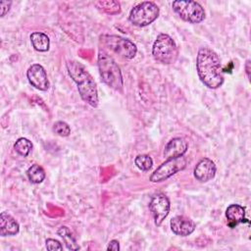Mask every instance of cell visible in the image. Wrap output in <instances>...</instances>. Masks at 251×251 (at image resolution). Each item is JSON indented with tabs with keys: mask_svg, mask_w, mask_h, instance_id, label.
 Listing matches in <instances>:
<instances>
[{
	"mask_svg": "<svg viewBox=\"0 0 251 251\" xmlns=\"http://www.w3.org/2000/svg\"><path fill=\"white\" fill-rule=\"evenodd\" d=\"M134 164L136 167L142 171H148L151 169L153 165V160L149 155L146 154H140L137 155L134 159Z\"/></svg>",
	"mask_w": 251,
	"mask_h": 251,
	"instance_id": "obj_21",
	"label": "cell"
},
{
	"mask_svg": "<svg viewBox=\"0 0 251 251\" xmlns=\"http://www.w3.org/2000/svg\"><path fill=\"white\" fill-rule=\"evenodd\" d=\"M172 6L174 11L185 22L198 24L205 19V11L198 2L190 0H177L174 1Z\"/></svg>",
	"mask_w": 251,
	"mask_h": 251,
	"instance_id": "obj_6",
	"label": "cell"
},
{
	"mask_svg": "<svg viewBox=\"0 0 251 251\" xmlns=\"http://www.w3.org/2000/svg\"><path fill=\"white\" fill-rule=\"evenodd\" d=\"M188 144L187 141L181 137H175L171 139L164 149V157L166 159L177 158L183 156L187 151Z\"/></svg>",
	"mask_w": 251,
	"mask_h": 251,
	"instance_id": "obj_13",
	"label": "cell"
},
{
	"mask_svg": "<svg viewBox=\"0 0 251 251\" xmlns=\"http://www.w3.org/2000/svg\"><path fill=\"white\" fill-rule=\"evenodd\" d=\"M152 54L155 60L158 62L165 65H170L176 62L178 55V50L176 42L170 35L161 33L157 36L153 44Z\"/></svg>",
	"mask_w": 251,
	"mask_h": 251,
	"instance_id": "obj_4",
	"label": "cell"
},
{
	"mask_svg": "<svg viewBox=\"0 0 251 251\" xmlns=\"http://www.w3.org/2000/svg\"><path fill=\"white\" fill-rule=\"evenodd\" d=\"M94 5L102 10L103 12L110 14V15H115L120 13L121 11V5L118 1H113V0H99L94 2Z\"/></svg>",
	"mask_w": 251,
	"mask_h": 251,
	"instance_id": "obj_18",
	"label": "cell"
},
{
	"mask_svg": "<svg viewBox=\"0 0 251 251\" xmlns=\"http://www.w3.org/2000/svg\"><path fill=\"white\" fill-rule=\"evenodd\" d=\"M185 166H186V160L183 156L167 159L165 163H163L154 171V173L150 176V180L152 182L164 181L169 177H171L173 175L183 170Z\"/></svg>",
	"mask_w": 251,
	"mask_h": 251,
	"instance_id": "obj_8",
	"label": "cell"
},
{
	"mask_svg": "<svg viewBox=\"0 0 251 251\" xmlns=\"http://www.w3.org/2000/svg\"><path fill=\"white\" fill-rule=\"evenodd\" d=\"M158 6L151 1H144L134 6L129 12V21L133 25L142 27L152 24L159 16Z\"/></svg>",
	"mask_w": 251,
	"mask_h": 251,
	"instance_id": "obj_5",
	"label": "cell"
},
{
	"mask_svg": "<svg viewBox=\"0 0 251 251\" xmlns=\"http://www.w3.org/2000/svg\"><path fill=\"white\" fill-rule=\"evenodd\" d=\"M53 130L55 133H57L60 136H68L71 133V127L70 126L62 121L56 122L53 126Z\"/></svg>",
	"mask_w": 251,
	"mask_h": 251,
	"instance_id": "obj_22",
	"label": "cell"
},
{
	"mask_svg": "<svg viewBox=\"0 0 251 251\" xmlns=\"http://www.w3.org/2000/svg\"><path fill=\"white\" fill-rule=\"evenodd\" d=\"M30 41H31L32 47L38 52H46L49 50L50 40H49V37L43 32H39V31L32 32L30 34Z\"/></svg>",
	"mask_w": 251,
	"mask_h": 251,
	"instance_id": "obj_16",
	"label": "cell"
},
{
	"mask_svg": "<svg viewBox=\"0 0 251 251\" xmlns=\"http://www.w3.org/2000/svg\"><path fill=\"white\" fill-rule=\"evenodd\" d=\"M14 149L19 155L23 157H26L32 149V143L27 138L21 137L15 142Z\"/></svg>",
	"mask_w": 251,
	"mask_h": 251,
	"instance_id": "obj_20",
	"label": "cell"
},
{
	"mask_svg": "<svg viewBox=\"0 0 251 251\" xmlns=\"http://www.w3.org/2000/svg\"><path fill=\"white\" fill-rule=\"evenodd\" d=\"M226 218L227 226L233 228L238 224L244 223L247 220L245 218V208L238 204H231L226 210Z\"/></svg>",
	"mask_w": 251,
	"mask_h": 251,
	"instance_id": "obj_14",
	"label": "cell"
},
{
	"mask_svg": "<svg viewBox=\"0 0 251 251\" xmlns=\"http://www.w3.org/2000/svg\"><path fill=\"white\" fill-rule=\"evenodd\" d=\"M67 70L69 75L76 83L81 99L91 107H97L99 99L96 83L85 67L76 61H69Z\"/></svg>",
	"mask_w": 251,
	"mask_h": 251,
	"instance_id": "obj_2",
	"label": "cell"
},
{
	"mask_svg": "<svg viewBox=\"0 0 251 251\" xmlns=\"http://www.w3.org/2000/svg\"><path fill=\"white\" fill-rule=\"evenodd\" d=\"M29 83L36 89L45 91L49 88V80L45 69L39 64L31 65L26 72Z\"/></svg>",
	"mask_w": 251,
	"mask_h": 251,
	"instance_id": "obj_10",
	"label": "cell"
},
{
	"mask_svg": "<svg viewBox=\"0 0 251 251\" xmlns=\"http://www.w3.org/2000/svg\"><path fill=\"white\" fill-rule=\"evenodd\" d=\"M107 250H113V251H119L120 250V244L118 240H111L107 246Z\"/></svg>",
	"mask_w": 251,
	"mask_h": 251,
	"instance_id": "obj_25",
	"label": "cell"
},
{
	"mask_svg": "<svg viewBox=\"0 0 251 251\" xmlns=\"http://www.w3.org/2000/svg\"><path fill=\"white\" fill-rule=\"evenodd\" d=\"M12 5L11 1H0V10H1V17H4L8 11L10 10V7Z\"/></svg>",
	"mask_w": 251,
	"mask_h": 251,
	"instance_id": "obj_24",
	"label": "cell"
},
{
	"mask_svg": "<svg viewBox=\"0 0 251 251\" xmlns=\"http://www.w3.org/2000/svg\"><path fill=\"white\" fill-rule=\"evenodd\" d=\"M196 70L200 80L209 88L216 89L224 82L223 69L219 55L208 47L199 49L196 59Z\"/></svg>",
	"mask_w": 251,
	"mask_h": 251,
	"instance_id": "obj_1",
	"label": "cell"
},
{
	"mask_svg": "<svg viewBox=\"0 0 251 251\" xmlns=\"http://www.w3.org/2000/svg\"><path fill=\"white\" fill-rule=\"evenodd\" d=\"M100 39L104 45H106L114 53L124 57L126 59H132L137 52L135 44L124 37L118 35L104 34L100 36Z\"/></svg>",
	"mask_w": 251,
	"mask_h": 251,
	"instance_id": "obj_7",
	"label": "cell"
},
{
	"mask_svg": "<svg viewBox=\"0 0 251 251\" xmlns=\"http://www.w3.org/2000/svg\"><path fill=\"white\" fill-rule=\"evenodd\" d=\"M245 70H246V74H247V77H250V60L246 61L245 64Z\"/></svg>",
	"mask_w": 251,
	"mask_h": 251,
	"instance_id": "obj_26",
	"label": "cell"
},
{
	"mask_svg": "<svg viewBox=\"0 0 251 251\" xmlns=\"http://www.w3.org/2000/svg\"><path fill=\"white\" fill-rule=\"evenodd\" d=\"M26 175H27L28 179L32 183H40L45 178V171L43 170V168L41 166H39L37 164L31 165L28 168Z\"/></svg>",
	"mask_w": 251,
	"mask_h": 251,
	"instance_id": "obj_19",
	"label": "cell"
},
{
	"mask_svg": "<svg viewBox=\"0 0 251 251\" xmlns=\"http://www.w3.org/2000/svg\"><path fill=\"white\" fill-rule=\"evenodd\" d=\"M170 225H171L172 231L175 234L180 235V236H187V235L191 234L196 227L195 223L191 219H189L185 216L174 217L171 220Z\"/></svg>",
	"mask_w": 251,
	"mask_h": 251,
	"instance_id": "obj_12",
	"label": "cell"
},
{
	"mask_svg": "<svg viewBox=\"0 0 251 251\" xmlns=\"http://www.w3.org/2000/svg\"><path fill=\"white\" fill-rule=\"evenodd\" d=\"M46 244V248L47 250H62L63 249V246L62 244L58 241V240H55V239H52V238H49L46 240L45 242Z\"/></svg>",
	"mask_w": 251,
	"mask_h": 251,
	"instance_id": "obj_23",
	"label": "cell"
},
{
	"mask_svg": "<svg viewBox=\"0 0 251 251\" xmlns=\"http://www.w3.org/2000/svg\"><path fill=\"white\" fill-rule=\"evenodd\" d=\"M58 235L61 236L64 240V243L66 244V247L69 249V250H78L79 249V246L78 244L76 243V240L75 238V236L73 235L71 229L68 227V226H61L58 231H57Z\"/></svg>",
	"mask_w": 251,
	"mask_h": 251,
	"instance_id": "obj_17",
	"label": "cell"
},
{
	"mask_svg": "<svg viewBox=\"0 0 251 251\" xmlns=\"http://www.w3.org/2000/svg\"><path fill=\"white\" fill-rule=\"evenodd\" d=\"M97 62L102 80L111 88L122 90L124 85L123 75L115 60L104 50H99Z\"/></svg>",
	"mask_w": 251,
	"mask_h": 251,
	"instance_id": "obj_3",
	"label": "cell"
},
{
	"mask_svg": "<svg viewBox=\"0 0 251 251\" xmlns=\"http://www.w3.org/2000/svg\"><path fill=\"white\" fill-rule=\"evenodd\" d=\"M170 200L164 193H155L150 200L149 209L153 215L156 226H161L170 212Z\"/></svg>",
	"mask_w": 251,
	"mask_h": 251,
	"instance_id": "obj_9",
	"label": "cell"
},
{
	"mask_svg": "<svg viewBox=\"0 0 251 251\" xmlns=\"http://www.w3.org/2000/svg\"><path fill=\"white\" fill-rule=\"evenodd\" d=\"M216 165L209 158L201 159L194 168V176L201 182H206L212 179L216 175Z\"/></svg>",
	"mask_w": 251,
	"mask_h": 251,
	"instance_id": "obj_11",
	"label": "cell"
},
{
	"mask_svg": "<svg viewBox=\"0 0 251 251\" xmlns=\"http://www.w3.org/2000/svg\"><path fill=\"white\" fill-rule=\"evenodd\" d=\"M19 230L20 226L18 222L7 212H2L0 215V235H15Z\"/></svg>",
	"mask_w": 251,
	"mask_h": 251,
	"instance_id": "obj_15",
	"label": "cell"
}]
</instances>
